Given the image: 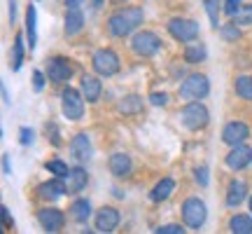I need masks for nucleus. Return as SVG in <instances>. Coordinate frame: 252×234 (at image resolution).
Here are the masks:
<instances>
[{"label":"nucleus","mask_w":252,"mask_h":234,"mask_svg":"<svg viewBox=\"0 0 252 234\" xmlns=\"http://www.w3.org/2000/svg\"><path fill=\"white\" fill-rule=\"evenodd\" d=\"M145 12L140 7H124L117 9L112 17L108 19V31L115 38H128L131 33L138 31V26L143 24Z\"/></svg>","instance_id":"1"},{"label":"nucleus","mask_w":252,"mask_h":234,"mask_svg":"<svg viewBox=\"0 0 252 234\" xmlns=\"http://www.w3.org/2000/svg\"><path fill=\"white\" fill-rule=\"evenodd\" d=\"M180 122L189 131H201L210 122V113L201 101H187V106L180 110Z\"/></svg>","instance_id":"2"},{"label":"nucleus","mask_w":252,"mask_h":234,"mask_svg":"<svg viewBox=\"0 0 252 234\" xmlns=\"http://www.w3.org/2000/svg\"><path fill=\"white\" fill-rule=\"evenodd\" d=\"M91 66H94V71L98 78H112V75H117L119 68H122V61H119L117 52H112L108 47H103L98 52H94L91 56Z\"/></svg>","instance_id":"3"},{"label":"nucleus","mask_w":252,"mask_h":234,"mask_svg":"<svg viewBox=\"0 0 252 234\" xmlns=\"http://www.w3.org/2000/svg\"><path fill=\"white\" fill-rule=\"evenodd\" d=\"M206 218H208V206L203 199L198 197L185 199V204H182V220H185V225L191 227V230H201L206 225Z\"/></svg>","instance_id":"4"},{"label":"nucleus","mask_w":252,"mask_h":234,"mask_svg":"<svg viewBox=\"0 0 252 234\" xmlns=\"http://www.w3.org/2000/svg\"><path fill=\"white\" fill-rule=\"evenodd\" d=\"M210 94V80L201 73L189 75L187 80L180 84V99L182 101H201Z\"/></svg>","instance_id":"5"},{"label":"nucleus","mask_w":252,"mask_h":234,"mask_svg":"<svg viewBox=\"0 0 252 234\" xmlns=\"http://www.w3.org/2000/svg\"><path fill=\"white\" fill-rule=\"evenodd\" d=\"M131 49H133V54L143 56V59H150V56H154L161 49V40L152 31H138L131 38Z\"/></svg>","instance_id":"6"},{"label":"nucleus","mask_w":252,"mask_h":234,"mask_svg":"<svg viewBox=\"0 0 252 234\" xmlns=\"http://www.w3.org/2000/svg\"><path fill=\"white\" fill-rule=\"evenodd\" d=\"M84 96H82V91L72 89V87H65L61 91V110L63 115L72 119V122H77L84 117Z\"/></svg>","instance_id":"7"},{"label":"nucleus","mask_w":252,"mask_h":234,"mask_svg":"<svg viewBox=\"0 0 252 234\" xmlns=\"http://www.w3.org/2000/svg\"><path fill=\"white\" fill-rule=\"evenodd\" d=\"M168 33L180 42H194L198 38V24L194 19H182L175 17L168 21Z\"/></svg>","instance_id":"8"},{"label":"nucleus","mask_w":252,"mask_h":234,"mask_svg":"<svg viewBox=\"0 0 252 234\" xmlns=\"http://www.w3.org/2000/svg\"><path fill=\"white\" fill-rule=\"evenodd\" d=\"M72 78V66L68 63V59L63 56H54L47 63V80L54 84H65Z\"/></svg>","instance_id":"9"},{"label":"nucleus","mask_w":252,"mask_h":234,"mask_svg":"<svg viewBox=\"0 0 252 234\" xmlns=\"http://www.w3.org/2000/svg\"><path fill=\"white\" fill-rule=\"evenodd\" d=\"M37 223L45 232H61L63 225H65V216H63L61 208L47 206L37 211Z\"/></svg>","instance_id":"10"},{"label":"nucleus","mask_w":252,"mask_h":234,"mask_svg":"<svg viewBox=\"0 0 252 234\" xmlns=\"http://www.w3.org/2000/svg\"><path fill=\"white\" fill-rule=\"evenodd\" d=\"M250 162H252V148L245 143L234 145L229 150V155L224 157V164L231 171H243L245 166H250Z\"/></svg>","instance_id":"11"},{"label":"nucleus","mask_w":252,"mask_h":234,"mask_svg":"<svg viewBox=\"0 0 252 234\" xmlns=\"http://www.w3.org/2000/svg\"><path fill=\"white\" fill-rule=\"evenodd\" d=\"M250 138V126L245 124V122H241V119H236V122H229V124H224V129H222V141H224L226 145H241L245 143Z\"/></svg>","instance_id":"12"},{"label":"nucleus","mask_w":252,"mask_h":234,"mask_svg":"<svg viewBox=\"0 0 252 234\" xmlns=\"http://www.w3.org/2000/svg\"><path fill=\"white\" fill-rule=\"evenodd\" d=\"M70 155L77 164H87L94 155V145H91V138L87 134H77L70 141Z\"/></svg>","instance_id":"13"},{"label":"nucleus","mask_w":252,"mask_h":234,"mask_svg":"<svg viewBox=\"0 0 252 234\" xmlns=\"http://www.w3.org/2000/svg\"><path fill=\"white\" fill-rule=\"evenodd\" d=\"M65 178H52L47 180V183H40L37 185V197L45 199V201H56V199H61L63 195H68V188H65Z\"/></svg>","instance_id":"14"},{"label":"nucleus","mask_w":252,"mask_h":234,"mask_svg":"<svg viewBox=\"0 0 252 234\" xmlns=\"http://www.w3.org/2000/svg\"><path fill=\"white\" fill-rule=\"evenodd\" d=\"M119 225V211L115 206H103L96 211V232H115Z\"/></svg>","instance_id":"15"},{"label":"nucleus","mask_w":252,"mask_h":234,"mask_svg":"<svg viewBox=\"0 0 252 234\" xmlns=\"http://www.w3.org/2000/svg\"><path fill=\"white\" fill-rule=\"evenodd\" d=\"M108 166H110V173H112L115 178H128V176L133 173V159H131L126 153L110 155Z\"/></svg>","instance_id":"16"},{"label":"nucleus","mask_w":252,"mask_h":234,"mask_svg":"<svg viewBox=\"0 0 252 234\" xmlns=\"http://www.w3.org/2000/svg\"><path fill=\"white\" fill-rule=\"evenodd\" d=\"M80 91L87 99V103H96L100 99V94H103V82L96 75H84L80 82Z\"/></svg>","instance_id":"17"},{"label":"nucleus","mask_w":252,"mask_h":234,"mask_svg":"<svg viewBox=\"0 0 252 234\" xmlns=\"http://www.w3.org/2000/svg\"><path fill=\"white\" fill-rule=\"evenodd\" d=\"M248 197V183L243 180H231L229 188H226V206L229 208H238Z\"/></svg>","instance_id":"18"},{"label":"nucleus","mask_w":252,"mask_h":234,"mask_svg":"<svg viewBox=\"0 0 252 234\" xmlns=\"http://www.w3.org/2000/svg\"><path fill=\"white\" fill-rule=\"evenodd\" d=\"M87 183H89V176H87V171H84L82 166L70 169V173L65 176V188H68V195H77V192H82V190L87 188Z\"/></svg>","instance_id":"19"},{"label":"nucleus","mask_w":252,"mask_h":234,"mask_svg":"<svg viewBox=\"0 0 252 234\" xmlns=\"http://www.w3.org/2000/svg\"><path fill=\"white\" fill-rule=\"evenodd\" d=\"M84 28V14L82 7H70L65 9V36H77Z\"/></svg>","instance_id":"20"},{"label":"nucleus","mask_w":252,"mask_h":234,"mask_svg":"<svg viewBox=\"0 0 252 234\" xmlns=\"http://www.w3.org/2000/svg\"><path fill=\"white\" fill-rule=\"evenodd\" d=\"M117 110L122 115H140L143 113V96L138 94H128L117 103Z\"/></svg>","instance_id":"21"},{"label":"nucleus","mask_w":252,"mask_h":234,"mask_svg":"<svg viewBox=\"0 0 252 234\" xmlns=\"http://www.w3.org/2000/svg\"><path fill=\"white\" fill-rule=\"evenodd\" d=\"M68 211H70V218L75 220V223L84 225V223L89 220V216H91V204H89V199H75Z\"/></svg>","instance_id":"22"},{"label":"nucleus","mask_w":252,"mask_h":234,"mask_svg":"<svg viewBox=\"0 0 252 234\" xmlns=\"http://www.w3.org/2000/svg\"><path fill=\"white\" fill-rule=\"evenodd\" d=\"M173 192H175V180L163 178V180H159V183L154 185V190L150 192V199H152V201H166Z\"/></svg>","instance_id":"23"},{"label":"nucleus","mask_w":252,"mask_h":234,"mask_svg":"<svg viewBox=\"0 0 252 234\" xmlns=\"http://www.w3.org/2000/svg\"><path fill=\"white\" fill-rule=\"evenodd\" d=\"M26 38H28V47L35 49L37 45V33H35V5H28L26 7Z\"/></svg>","instance_id":"24"},{"label":"nucleus","mask_w":252,"mask_h":234,"mask_svg":"<svg viewBox=\"0 0 252 234\" xmlns=\"http://www.w3.org/2000/svg\"><path fill=\"white\" fill-rule=\"evenodd\" d=\"M229 230L234 234H252V216H234L229 220Z\"/></svg>","instance_id":"25"},{"label":"nucleus","mask_w":252,"mask_h":234,"mask_svg":"<svg viewBox=\"0 0 252 234\" xmlns=\"http://www.w3.org/2000/svg\"><path fill=\"white\" fill-rule=\"evenodd\" d=\"M208 59V49L198 42H191V45L185 49V61L187 63H203Z\"/></svg>","instance_id":"26"},{"label":"nucleus","mask_w":252,"mask_h":234,"mask_svg":"<svg viewBox=\"0 0 252 234\" xmlns=\"http://www.w3.org/2000/svg\"><path fill=\"white\" fill-rule=\"evenodd\" d=\"M234 89L243 101H252V75H238L234 82Z\"/></svg>","instance_id":"27"},{"label":"nucleus","mask_w":252,"mask_h":234,"mask_svg":"<svg viewBox=\"0 0 252 234\" xmlns=\"http://www.w3.org/2000/svg\"><path fill=\"white\" fill-rule=\"evenodd\" d=\"M21 63H24V36L17 33L14 42H12V71H21Z\"/></svg>","instance_id":"28"},{"label":"nucleus","mask_w":252,"mask_h":234,"mask_svg":"<svg viewBox=\"0 0 252 234\" xmlns=\"http://www.w3.org/2000/svg\"><path fill=\"white\" fill-rule=\"evenodd\" d=\"M231 21L238 26H252V5H241L231 14Z\"/></svg>","instance_id":"29"},{"label":"nucleus","mask_w":252,"mask_h":234,"mask_svg":"<svg viewBox=\"0 0 252 234\" xmlns=\"http://www.w3.org/2000/svg\"><path fill=\"white\" fill-rule=\"evenodd\" d=\"M203 5H206L210 24H213V28L217 31V28H220V0H203Z\"/></svg>","instance_id":"30"},{"label":"nucleus","mask_w":252,"mask_h":234,"mask_svg":"<svg viewBox=\"0 0 252 234\" xmlns=\"http://www.w3.org/2000/svg\"><path fill=\"white\" fill-rule=\"evenodd\" d=\"M45 169H47L49 173H54L56 178H65V176L70 173L68 164L61 162V159H52V162H47V164H45Z\"/></svg>","instance_id":"31"},{"label":"nucleus","mask_w":252,"mask_h":234,"mask_svg":"<svg viewBox=\"0 0 252 234\" xmlns=\"http://www.w3.org/2000/svg\"><path fill=\"white\" fill-rule=\"evenodd\" d=\"M220 33H222V38H224L226 42H236L238 38H241V31H238V24H224V26H220Z\"/></svg>","instance_id":"32"},{"label":"nucleus","mask_w":252,"mask_h":234,"mask_svg":"<svg viewBox=\"0 0 252 234\" xmlns=\"http://www.w3.org/2000/svg\"><path fill=\"white\" fill-rule=\"evenodd\" d=\"M47 141H52V145H54V148H59V145L63 143V141H61V131H59L56 122H49V124H47Z\"/></svg>","instance_id":"33"},{"label":"nucleus","mask_w":252,"mask_h":234,"mask_svg":"<svg viewBox=\"0 0 252 234\" xmlns=\"http://www.w3.org/2000/svg\"><path fill=\"white\" fill-rule=\"evenodd\" d=\"M194 180H196L201 188H208V183H210V176H208V166H196V169H194Z\"/></svg>","instance_id":"34"},{"label":"nucleus","mask_w":252,"mask_h":234,"mask_svg":"<svg viewBox=\"0 0 252 234\" xmlns=\"http://www.w3.org/2000/svg\"><path fill=\"white\" fill-rule=\"evenodd\" d=\"M33 141H35V131L28 129V126H21V129H19V143L21 145H33Z\"/></svg>","instance_id":"35"},{"label":"nucleus","mask_w":252,"mask_h":234,"mask_svg":"<svg viewBox=\"0 0 252 234\" xmlns=\"http://www.w3.org/2000/svg\"><path fill=\"white\" fill-rule=\"evenodd\" d=\"M154 232L157 234H182L185 230H182V225H159Z\"/></svg>","instance_id":"36"},{"label":"nucleus","mask_w":252,"mask_h":234,"mask_svg":"<svg viewBox=\"0 0 252 234\" xmlns=\"http://www.w3.org/2000/svg\"><path fill=\"white\" fill-rule=\"evenodd\" d=\"M45 78H47V75L42 71H35V73H33V89H35V91H42V89H45Z\"/></svg>","instance_id":"37"},{"label":"nucleus","mask_w":252,"mask_h":234,"mask_svg":"<svg viewBox=\"0 0 252 234\" xmlns=\"http://www.w3.org/2000/svg\"><path fill=\"white\" fill-rule=\"evenodd\" d=\"M150 103H152V106H166V103H168V96H166L163 91H154V94H150Z\"/></svg>","instance_id":"38"},{"label":"nucleus","mask_w":252,"mask_h":234,"mask_svg":"<svg viewBox=\"0 0 252 234\" xmlns=\"http://www.w3.org/2000/svg\"><path fill=\"white\" fill-rule=\"evenodd\" d=\"M241 2H243V0H226V5H224V12H226V14H229V17H231V14H234L236 9L241 7Z\"/></svg>","instance_id":"39"},{"label":"nucleus","mask_w":252,"mask_h":234,"mask_svg":"<svg viewBox=\"0 0 252 234\" xmlns=\"http://www.w3.org/2000/svg\"><path fill=\"white\" fill-rule=\"evenodd\" d=\"M0 211H2V223H5V227H7V230H12L14 220H12V216H9V208H7V206H2Z\"/></svg>","instance_id":"40"},{"label":"nucleus","mask_w":252,"mask_h":234,"mask_svg":"<svg viewBox=\"0 0 252 234\" xmlns=\"http://www.w3.org/2000/svg\"><path fill=\"white\" fill-rule=\"evenodd\" d=\"M2 171H5V176H12V164H9L7 153H2Z\"/></svg>","instance_id":"41"},{"label":"nucleus","mask_w":252,"mask_h":234,"mask_svg":"<svg viewBox=\"0 0 252 234\" xmlns=\"http://www.w3.org/2000/svg\"><path fill=\"white\" fill-rule=\"evenodd\" d=\"M14 21H17V2L9 0V24H14Z\"/></svg>","instance_id":"42"},{"label":"nucleus","mask_w":252,"mask_h":234,"mask_svg":"<svg viewBox=\"0 0 252 234\" xmlns=\"http://www.w3.org/2000/svg\"><path fill=\"white\" fill-rule=\"evenodd\" d=\"M84 5V0H65V9H70V7H82Z\"/></svg>","instance_id":"43"},{"label":"nucleus","mask_w":252,"mask_h":234,"mask_svg":"<svg viewBox=\"0 0 252 234\" xmlns=\"http://www.w3.org/2000/svg\"><path fill=\"white\" fill-rule=\"evenodd\" d=\"M2 101H5V103H12V99H9V91H7V84H2Z\"/></svg>","instance_id":"44"},{"label":"nucleus","mask_w":252,"mask_h":234,"mask_svg":"<svg viewBox=\"0 0 252 234\" xmlns=\"http://www.w3.org/2000/svg\"><path fill=\"white\" fill-rule=\"evenodd\" d=\"M103 2H105V0H91V5H94V7H100Z\"/></svg>","instance_id":"45"},{"label":"nucleus","mask_w":252,"mask_h":234,"mask_svg":"<svg viewBox=\"0 0 252 234\" xmlns=\"http://www.w3.org/2000/svg\"><path fill=\"white\" fill-rule=\"evenodd\" d=\"M250 213H252V197H250Z\"/></svg>","instance_id":"46"}]
</instances>
